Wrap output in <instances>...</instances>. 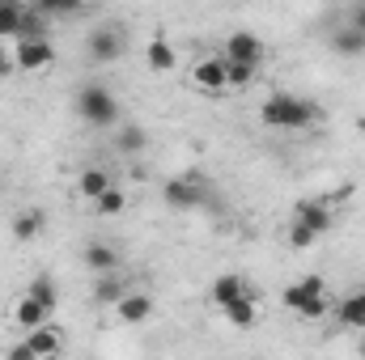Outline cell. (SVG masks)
Listing matches in <instances>:
<instances>
[{
    "label": "cell",
    "mask_w": 365,
    "mask_h": 360,
    "mask_svg": "<svg viewBox=\"0 0 365 360\" xmlns=\"http://www.w3.org/2000/svg\"><path fill=\"white\" fill-rule=\"evenodd\" d=\"M284 305L302 318H323L327 314V297H323V280L319 275H306L302 284H289L284 288Z\"/></svg>",
    "instance_id": "cell-3"
},
{
    "label": "cell",
    "mask_w": 365,
    "mask_h": 360,
    "mask_svg": "<svg viewBox=\"0 0 365 360\" xmlns=\"http://www.w3.org/2000/svg\"><path fill=\"white\" fill-rule=\"evenodd\" d=\"M93 208H98L102 216H115V212H123V191H119V186H110V191H106V195H102Z\"/></svg>",
    "instance_id": "cell-25"
},
{
    "label": "cell",
    "mask_w": 365,
    "mask_h": 360,
    "mask_svg": "<svg viewBox=\"0 0 365 360\" xmlns=\"http://www.w3.org/2000/svg\"><path fill=\"white\" fill-rule=\"evenodd\" d=\"M106 191H110V174H106V170H98V166L81 170V195H86V199H93V203H98Z\"/></svg>",
    "instance_id": "cell-16"
},
{
    "label": "cell",
    "mask_w": 365,
    "mask_h": 360,
    "mask_svg": "<svg viewBox=\"0 0 365 360\" xmlns=\"http://www.w3.org/2000/svg\"><path fill=\"white\" fill-rule=\"evenodd\" d=\"M297 225H306L310 233H327L331 229V212H327V203H319V199H302L297 203Z\"/></svg>",
    "instance_id": "cell-8"
},
{
    "label": "cell",
    "mask_w": 365,
    "mask_h": 360,
    "mask_svg": "<svg viewBox=\"0 0 365 360\" xmlns=\"http://www.w3.org/2000/svg\"><path fill=\"white\" fill-rule=\"evenodd\" d=\"M149 68H153V73H170V68H175V51H170L166 38H153V43H149Z\"/></svg>",
    "instance_id": "cell-18"
},
{
    "label": "cell",
    "mask_w": 365,
    "mask_h": 360,
    "mask_svg": "<svg viewBox=\"0 0 365 360\" xmlns=\"http://www.w3.org/2000/svg\"><path fill=\"white\" fill-rule=\"evenodd\" d=\"M13 60H17V68H26V73H34V68H47V64L56 60V47H51L47 38H34V43H17V51H13Z\"/></svg>",
    "instance_id": "cell-5"
},
{
    "label": "cell",
    "mask_w": 365,
    "mask_h": 360,
    "mask_svg": "<svg viewBox=\"0 0 365 360\" xmlns=\"http://www.w3.org/2000/svg\"><path fill=\"white\" fill-rule=\"evenodd\" d=\"M93 297H98L102 305H119V301H123L128 292H123V280H119V275L110 271V275H102V284H98V292H93Z\"/></svg>",
    "instance_id": "cell-23"
},
{
    "label": "cell",
    "mask_w": 365,
    "mask_h": 360,
    "mask_svg": "<svg viewBox=\"0 0 365 360\" xmlns=\"http://www.w3.org/2000/svg\"><path fill=\"white\" fill-rule=\"evenodd\" d=\"M13 318H17V327H26V331H38V327H47V318H51V314H47L38 301L21 297V305H17V314H13Z\"/></svg>",
    "instance_id": "cell-14"
},
{
    "label": "cell",
    "mask_w": 365,
    "mask_h": 360,
    "mask_svg": "<svg viewBox=\"0 0 365 360\" xmlns=\"http://www.w3.org/2000/svg\"><path fill=\"white\" fill-rule=\"evenodd\" d=\"M145 144H149V136H145L140 127H132V123L119 127V136H115V149H119V153H140Z\"/></svg>",
    "instance_id": "cell-22"
},
{
    "label": "cell",
    "mask_w": 365,
    "mask_h": 360,
    "mask_svg": "<svg viewBox=\"0 0 365 360\" xmlns=\"http://www.w3.org/2000/svg\"><path fill=\"white\" fill-rule=\"evenodd\" d=\"M331 47H336L340 55H361L365 34H357V30H336V34H331Z\"/></svg>",
    "instance_id": "cell-21"
},
{
    "label": "cell",
    "mask_w": 365,
    "mask_h": 360,
    "mask_svg": "<svg viewBox=\"0 0 365 360\" xmlns=\"http://www.w3.org/2000/svg\"><path fill=\"white\" fill-rule=\"evenodd\" d=\"M21 344H26L38 360H51L56 352H60V331H56V327H38V331H30Z\"/></svg>",
    "instance_id": "cell-11"
},
{
    "label": "cell",
    "mask_w": 365,
    "mask_h": 360,
    "mask_svg": "<svg viewBox=\"0 0 365 360\" xmlns=\"http://www.w3.org/2000/svg\"><path fill=\"white\" fill-rule=\"evenodd\" d=\"M221 314H225L234 327H255V318H259V309H255V292L242 297V301H234V305H225Z\"/></svg>",
    "instance_id": "cell-17"
},
{
    "label": "cell",
    "mask_w": 365,
    "mask_h": 360,
    "mask_svg": "<svg viewBox=\"0 0 365 360\" xmlns=\"http://www.w3.org/2000/svg\"><path fill=\"white\" fill-rule=\"evenodd\" d=\"M349 30L365 34V4H353V17H349Z\"/></svg>",
    "instance_id": "cell-28"
},
{
    "label": "cell",
    "mask_w": 365,
    "mask_h": 360,
    "mask_svg": "<svg viewBox=\"0 0 365 360\" xmlns=\"http://www.w3.org/2000/svg\"><path fill=\"white\" fill-rule=\"evenodd\" d=\"M77 110L93 127H110L119 119V102H115V93L106 90V85H86V90L77 93Z\"/></svg>",
    "instance_id": "cell-2"
},
{
    "label": "cell",
    "mask_w": 365,
    "mask_h": 360,
    "mask_svg": "<svg viewBox=\"0 0 365 360\" xmlns=\"http://www.w3.org/2000/svg\"><path fill=\"white\" fill-rule=\"evenodd\" d=\"M225 81H230V85H251V81H255V68H247V64H230V60H225Z\"/></svg>",
    "instance_id": "cell-26"
},
{
    "label": "cell",
    "mask_w": 365,
    "mask_h": 360,
    "mask_svg": "<svg viewBox=\"0 0 365 360\" xmlns=\"http://www.w3.org/2000/svg\"><path fill=\"white\" fill-rule=\"evenodd\" d=\"M191 81H195L200 90H208V93L230 90V81H225V60H200V64L191 68Z\"/></svg>",
    "instance_id": "cell-7"
},
{
    "label": "cell",
    "mask_w": 365,
    "mask_h": 360,
    "mask_svg": "<svg viewBox=\"0 0 365 360\" xmlns=\"http://www.w3.org/2000/svg\"><path fill=\"white\" fill-rule=\"evenodd\" d=\"M361 360H365V344H361Z\"/></svg>",
    "instance_id": "cell-31"
},
{
    "label": "cell",
    "mask_w": 365,
    "mask_h": 360,
    "mask_svg": "<svg viewBox=\"0 0 365 360\" xmlns=\"http://www.w3.org/2000/svg\"><path fill=\"white\" fill-rule=\"evenodd\" d=\"M221 60H230V64H247V68H259V60H264V43H259L251 30H238V34L225 38V55H221Z\"/></svg>",
    "instance_id": "cell-4"
},
{
    "label": "cell",
    "mask_w": 365,
    "mask_h": 360,
    "mask_svg": "<svg viewBox=\"0 0 365 360\" xmlns=\"http://www.w3.org/2000/svg\"><path fill=\"white\" fill-rule=\"evenodd\" d=\"M289 242H293L297 250H310V246L319 242V233H310L306 225H297V221H293V229H289Z\"/></svg>",
    "instance_id": "cell-27"
},
{
    "label": "cell",
    "mask_w": 365,
    "mask_h": 360,
    "mask_svg": "<svg viewBox=\"0 0 365 360\" xmlns=\"http://www.w3.org/2000/svg\"><path fill=\"white\" fill-rule=\"evenodd\" d=\"M86 268L98 271V275H110V271L119 268V259H115V250H110V246L93 242V246H86Z\"/></svg>",
    "instance_id": "cell-13"
},
{
    "label": "cell",
    "mask_w": 365,
    "mask_h": 360,
    "mask_svg": "<svg viewBox=\"0 0 365 360\" xmlns=\"http://www.w3.org/2000/svg\"><path fill=\"white\" fill-rule=\"evenodd\" d=\"M90 55H93V60H102V64L119 60V55H123V34H119L115 26L93 30V34H90Z\"/></svg>",
    "instance_id": "cell-6"
},
{
    "label": "cell",
    "mask_w": 365,
    "mask_h": 360,
    "mask_svg": "<svg viewBox=\"0 0 365 360\" xmlns=\"http://www.w3.org/2000/svg\"><path fill=\"white\" fill-rule=\"evenodd\" d=\"M38 229H43V212H21V216L13 221V238H17V242H30Z\"/></svg>",
    "instance_id": "cell-24"
},
{
    "label": "cell",
    "mask_w": 365,
    "mask_h": 360,
    "mask_svg": "<svg viewBox=\"0 0 365 360\" xmlns=\"http://www.w3.org/2000/svg\"><path fill=\"white\" fill-rule=\"evenodd\" d=\"M340 322H344V327H365V288L353 292V297L340 305Z\"/></svg>",
    "instance_id": "cell-20"
},
{
    "label": "cell",
    "mask_w": 365,
    "mask_h": 360,
    "mask_svg": "<svg viewBox=\"0 0 365 360\" xmlns=\"http://www.w3.org/2000/svg\"><path fill=\"white\" fill-rule=\"evenodd\" d=\"M26 297H30V301H38L47 314H51V309H56V301H60V292H56V284H51L47 275H38V280L30 284V292H26Z\"/></svg>",
    "instance_id": "cell-19"
},
{
    "label": "cell",
    "mask_w": 365,
    "mask_h": 360,
    "mask_svg": "<svg viewBox=\"0 0 365 360\" xmlns=\"http://www.w3.org/2000/svg\"><path fill=\"white\" fill-rule=\"evenodd\" d=\"M242 297H251V288H247V280H242V275H234V271H230V275H221V280L212 284V301H217L221 309H225V305H234V301H242Z\"/></svg>",
    "instance_id": "cell-10"
},
{
    "label": "cell",
    "mask_w": 365,
    "mask_h": 360,
    "mask_svg": "<svg viewBox=\"0 0 365 360\" xmlns=\"http://www.w3.org/2000/svg\"><path fill=\"white\" fill-rule=\"evenodd\" d=\"M259 119H264L268 127L297 132V127H310V123L319 119V110H314V102H306V97H297V93H272V97L259 106Z\"/></svg>",
    "instance_id": "cell-1"
},
{
    "label": "cell",
    "mask_w": 365,
    "mask_h": 360,
    "mask_svg": "<svg viewBox=\"0 0 365 360\" xmlns=\"http://www.w3.org/2000/svg\"><path fill=\"white\" fill-rule=\"evenodd\" d=\"M9 73V55H4V47H0V77Z\"/></svg>",
    "instance_id": "cell-30"
},
{
    "label": "cell",
    "mask_w": 365,
    "mask_h": 360,
    "mask_svg": "<svg viewBox=\"0 0 365 360\" xmlns=\"http://www.w3.org/2000/svg\"><path fill=\"white\" fill-rule=\"evenodd\" d=\"M9 360H38V356H34V352H30V348H26V344H17V348H13V352H9Z\"/></svg>",
    "instance_id": "cell-29"
},
{
    "label": "cell",
    "mask_w": 365,
    "mask_h": 360,
    "mask_svg": "<svg viewBox=\"0 0 365 360\" xmlns=\"http://www.w3.org/2000/svg\"><path fill=\"white\" fill-rule=\"evenodd\" d=\"M21 21H26V4H17V0H4V4H0V38H4V34L21 38Z\"/></svg>",
    "instance_id": "cell-15"
},
{
    "label": "cell",
    "mask_w": 365,
    "mask_h": 360,
    "mask_svg": "<svg viewBox=\"0 0 365 360\" xmlns=\"http://www.w3.org/2000/svg\"><path fill=\"white\" fill-rule=\"evenodd\" d=\"M166 203L170 208H195L200 203V182H195V174L166 182Z\"/></svg>",
    "instance_id": "cell-9"
},
{
    "label": "cell",
    "mask_w": 365,
    "mask_h": 360,
    "mask_svg": "<svg viewBox=\"0 0 365 360\" xmlns=\"http://www.w3.org/2000/svg\"><path fill=\"white\" fill-rule=\"evenodd\" d=\"M115 314H119L123 322H149V314H153V301H149L145 292H128V297L115 305Z\"/></svg>",
    "instance_id": "cell-12"
}]
</instances>
